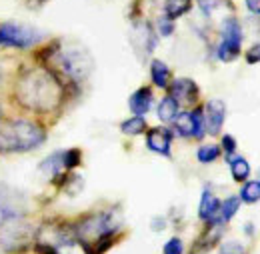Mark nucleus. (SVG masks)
Returning <instances> with one entry per match:
<instances>
[{"instance_id":"f257e3e1","label":"nucleus","mask_w":260,"mask_h":254,"mask_svg":"<svg viewBox=\"0 0 260 254\" xmlns=\"http://www.w3.org/2000/svg\"><path fill=\"white\" fill-rule=\"evenodd\" d=\"M18 102L34 112H52L62 100V86L58 78L46 68H32L24 72L16 84Z\"/></svg>"},{"instance_id":"f03ea898","label":"nucleus","mask_w":260,"mask_h":254,"mask_svg":"<svg viewBox=\"0 0 260 254\" xmlns=\"http://www.w3.org/2000/svg\"><path fill=\"white\" fill-rule=\"evenodd\" d=\"M44 130L30 120L16 118L0 128V152H28L44 142Z\"/></svg>"},{"instance_id":"7ed1b4c3","label":"nucleus","mask_w":260,"mask_h":254,"mask_svg":"<svg viewBox=\"0 0 260 254\" xmlns=\"http://www.w3.org/2000/svg\"><path fill=\"white\" fill-rule=\"evenodd\" d=\"M56 64L72 80H84L92 70V58L82 46H68L56 52Z\"/></svg>"},{"instance_id":"20e7f679","label":"nucleus","mask_w":260,"mask_h":254,"mask_svg":"<svg viewBox=\"0 0 260 254\" xmlns=\"http://www.w3.org/2000/svg\"><path fill=\"white\" fill-rule=\"evenodd\" d=\"M40 32L16 22L0 24V46H12V48H30L40 40Z\"/></svg>"},{"instance_id":"39448f33","label":"nucleus","mask_w":260,"mask_h":254,"mask_svg":"<svg viewBox=\"0 0 260 254\" xmlns=\"http://www.w3.org/2000/svg\"><path fill=\"white\" fill-rule=\"evenodd\" d=\"M204 110H192V112H182L176 118V132L184 138H202L204 136Z\"/></svg>"},{"instance_id":"423d86ee","label":"nucleus","mask_w":260,"mask_h":254,"mask_svg":"<svg viewBox=\"0 0 260 254\" xmlns=\"http://www.w3.org/2000/svg\"><path fill=\"white\" fill-rule=\"evenodd\" d=\"M22 214V200L16 192L0 184V226L16 220Z\"/></svg>"},{"instance_id":"0eeeda50","label":"nucleus","mask_w":260,"mask_h":254,"mask_svg":"<svg viewBox=\"0 0 260 254\" xmlns=\"http://www.w3.org/2000/svg\"><path fill=\"white\" fill-rule=\"evenodd\" d=\"M198 216L202 220H206L208 224H216V226H220V224L224 223L222 216H220V202H218V198L210 190L202 192L200 206H198Z\"/></svg>"},{"instance_id":"6e6552de","label":"nucleus","mask_w":260,"mask_h":254,"mask_svg":"<svg viewBox=\"0 0 260 254\" xmlns=\"http://www.w3.org/2000/svg\"><path fill=\"white\" fill-rule=\"evenodd\" d=\"M224 114H226V108H224V102L222 100H210L206 104V112H204V122L210 134H218L220 128L224 124Z\"/></svg>"},{"instance_id":"1a4fd4ad","label":"nucleus","mask_w":260,"mask_h":254,"mask_svg":"<svg viewBox=\"0 0 260 254\" xmlns=\"http://www.w3.org/2000/svg\"><path fill=\"white\" fill-rule=\"evenodd\" d=\"M146 144L152 152L168 156L170 154V144H172V132L168 128H152L146 134Z\"/></svg>"},{"instance_id":"9d476101","label":"nucleus","mask_w":260,"mask_h":254,"mask_svg":"<svg viewBox=\"0 0 260 254\" xmlns=\"http://www.w3.org/2000/svg\"><path fill=\"white\" fill-rule=\"evenodd\" d=\"M170 96L176 98L178 102H194L198 98V86L190 78H178L170 86Z\"/></svg>"},{"instance_id":"9b49d317","label":"nucleus","mask_w":260,"mask_h":254,"mask_svg":"<svg viewBox=\"0 0 260 254\" xmlns=\"http://www.w3.org/2000/svg\"><path fill=\"white\" fill-rule=\"evenodd\" d=\"M130 110L136 114V116H144L150 106H152V90L150 88H138L134 94L130 96V102H128Z\"/></svg>"},{"instance_id":"f8f14e48","label":"nucleus","mask_w":260,"mask_h":254,"mask_svg":"<svg viewBox=\"0 0 260 254\" xmlns=\"http://www.w3.org/2000/svg\"><path fill=\"white\" fill-rule=\"evenodd\" d=\"M222 42L232 44V46H240V42H242V28H240V22L236 18H226L222 22Z\"/></svg>"},{"instance_id":"ddd939ff","label":"nucleus","mask_w":260,"mask_h":254,"mask_svg":"<svg viewBox=\"0 0 260 254\" xmlns=\"http://www.w3.org/2000/svg\"><path fill=\"white\" fill-rule=\"evenodd\" d=\"M218 238H220V228H216V224H210V230L194 244L192 254H206L214 244H216Z\"/></svg>"},{"instance_id":"4468645a","label":"nucleus","mask_w":260,"mask_h":254,"mask_svg":"<svg viewBox=\"0 0 260 254\" xmlns=\"http://www.w3.org/2000/svg\"><path fill=\"white\" fill-rule=\"evenodd\" d=\"M158 118L162 122H172L178 118V100L172 96H166L158 104Z\"/></svg>"},{"instance_id":"2eb2a0df","label":"nucleus","mask_w":260,"mask_h":254,"mask_svg":"<svg viewBox=\"0 0 260 254\" xmlns=\"http://www.w3.org/2000/svg\"><path fill=\"white\" fill-rule=\"evenodd\" d=\"M228 162H230V172H232V178L236 180V182H242V180H246L248 178V174H250V166H248V162L242 158V156H228Z\"/></svg>"},{"instance_id":"dca6fc26","label":"nucleus","mask_w":260,"mask_h":254,"mask_svg":"<svg viewBox=\"0 0 260 254\" xmlns=\"http://www.w3.org/2000/svg\"><path fill=\"white\" fill-rule=\"evenodd\" d=\"M150 76H152V80H154V84L158 88H166L168 82H170V70H168V66L162 60H154L152 62V66H150Z\"/></svg>"},{"instance_id":"f3484780","label":"nucleus","mask_w":260,"mask_h":254,"mask_svg":"<svg viewBox=\"0 0 260 254\" xmlns=\"http://www.w3.org/2000/svg\"><path fill=\"white\" fill-rule=\"evenodd\" d=\"M188 8H190V0H164L166 16L172 18V20L182 16L184 12H188Z\"/></svg>"},{"instance_id":"a211bd4d","label":"nucleus","mask_w":260,"mask_h":254,"mask_svg":"<svg viewBox=\"0 0 260 254\" xmlns=\"http://www.w3.org/2000/svg\"><path fill=\"white\" fill-rule=\"evenodd\" d=\"M60 168H64V160H62V152H56V154L48 156V158L44 160L42 164H40V170H44V172H46L48 176H58Z\"/></svg>"},{"instance_id":"6ab92c4d","label":"nucleus","mask_w":260,"mask_h":254,"mask_svg":"<svg viewBox=\"0 0 260 254\" xmlns=\"http://www.w3.org/2000/svg\"><path fill=\"white\" fill-rule=\"evenodd\" d=\"M240 200H244V202H248V204L258 202L260 200V182L258 180H250V182H246V184L242 186V190H240Z\"/></svg>"},{"instance_id":"aec40b11","label":"nucleus","mask_w":260,"mask_h":254,"mask_svg":"<svg viewBox=\"0 0 260 254\" xmlns=\"http://www.w3.org/2000/svg\"><path fill=\"white\" fill-rule=\"evenodd\" d=\"M144 128H146L144 118H142V116H136V114H134L132 118H128V120H124V122L120 124V130H122L124 134H130V136L144 132Z\"/></svg>"},{"instance_id":"412c9836","label":"nucleus","mask_w":260,"mask_h":254,"mask_svg":"<svg viewBox=\"0 0 260 254\" xmlns=\"http://www.w3.org/2000/svg\"><path fill=\"white\" fill-rule=\"evenodd\" d=\"M238 208H240V198H236V196H230L224 202H220V216H222V220L228 223L238 212Z\"/></svg>"},{"instance_id":"4be33fe9","label":"nucleus","mask_w":260,"mask_h":254,"mask_svg":"<svg viewBox=\"0 0 260 254\" xmlns=\"http://www.w3.org/2000/svg\"><path fill=\"white\" fill-rule=\"evenodd\" d=\"M218 154H220V148L216 144H204V146L198 148L196 158L200 160L202 164H210V162H214V160L218 158Z\"/></svg>"},{"instance_id":"5701e85b","label":"nucleus","mask_w":260,"mask_h":254,"mask_svg":"<svg viewBox=\"0 0 260 254\" xmlns=\"http://www.w3.org/2000/svg\"><path fill=\"white\" fill-rule=\"evenodd\" d=\"M62 160H64V168H74L80 164V150L72 148V150H66L62 152Z\"/></svg>"},{"instance_id":"b1692460","label":"nucleus","mask_w":260,"mask_h":254,"mask_svg":"<svg viewBox=\"0 0 260 254\" xmlns=\"http://www.w3.org/2000/svg\"><path fill=\"white\" fill-rule=\"evenodd\" d=\"M184 252V244L180 238H170L162 248V254H182Z\"/></svg>"},{"instance_id":"393cba45","label":"nucleus","mask_w":260,"mask_h":254,"mask_svg":"<svg viewBox=\"0 0 260 254\" xmlns=\"http://www.w3.org/2000/svg\"><path fill=\"white\" fill-rule=\"evenodd\" d=\"M220 254H246V250H244V246H242L240 242L230 240V242H224V244H222Z\"/></svg>"},{"instance_id":"a878e982","label":"nucleus","mask_w":260,"mask_h":254,"mask_svg":"<svg viewBox=\"0 0 260 254\" xmlns=\"http://www.w3.org/2000/svg\"><path fill=\"white\" fill-rule=\"evenodd\" d=\"M198 6L202 8V12L206 16H210L218 6H220V0H198Z\"/></svg>"},{"instance_id":"bb28decb","label":"nucleus","mask_w":260,"mask_h":254,"mask_svg":"<svg viewBox=\"0 0 260 254\" xmlns=\"http://www.w3.org/2000/svg\"><path fill=\"white\" fill-rule=\"evenodd\" d=\"M158 30H160V34L162 36H170L172 34V30H174V24H172V18H160L158 20Z\"/></svg>"},{"instance_id":"cd10ccee","label":"nucleus","mask_w":260,"mask_h":254,"mask_svg":"<svg viewBox=\"0 0 260 254\" xmlns=\"http://www.w3.org/2000/svg\"><path fill=\"white\" fill-rule=\"evenodd\" d=\"M222 148L226 150V156H232V154L236 152V140H234L230 134L222 136Z\"/></svg>"},{"instance_id":"c85d7f7f","label":"nucleus","mask_w":260,"mask_h":254,"mask_svg":"<svg viewBox=\"0 0 260 254\" xmlns=\"http://www.w3.org/2000/svg\"><path fill=\"white\" fill-rule=\"evenodd\" d=\"M246 60H248V64H258L260 62V44H254V46L246 52Z\"/></svg>"},{"instance_id":"c756f323","label":"nucleus","mask_w":260,"mask_h":254,"mask_svg":"<svg viewBox=\"0 0 260 254\" xmlns=\"http://www.w3.org/2000/svg\"><path fill=\"white\" fill-rule=\"evenodd\" d=\"M246 6H248V10H250V12L260 14V0H246Z\"/></svg>"},{"instance_id":"7c9ffc66","label":"nucleus","mask_w":260,"mask_h":254,"mask_svg":"<svg viewBox=\"0 0 260 254\" xmlns=\"http://www.w3.org/2000/svg\"><path fill=\"white\" fill-rule=\"evenodd\" d=\"M0 116H2V110H0Z\"/></svg>"}]
</instances>
